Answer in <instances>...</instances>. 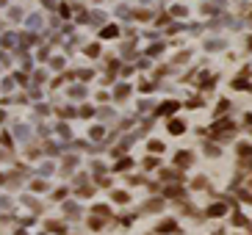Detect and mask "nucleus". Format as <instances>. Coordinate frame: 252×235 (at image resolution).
Wrapping results in <instances>:
<instances>
[{
	"mask_svg": "<svg viewBox=\"0 0 252 235\" xmlns=\"http://www.w3.org/2000/svg\"><path fill=\"white\" fill-rule=\"evenodd\" d=\"M169 130L172 133H183V122H169Z\"/></svg>",
	"mask_w": 252,
	"mask_h": 235,
	"instance_id": "1",
	"label": "nucleus"
},
{
	"mask_svg": "<svg viewBox=\"0 0 252 235\" xmlns=\"http://www.w3.org/2000/svg\"><path fill=\"white\" fill-rule=\"evenodd\" d=\"M189 161H191V155H189V152H180L178 155V163H189Z\"/></svg>",
	"mask_w": 252,
	"mask_h": 235,
	"instance_id": "2",
	"label": "nucleus"
},
{
	"mask_svg": "<svg viewBox=\"0 0 252 235\" xmlns=\"http://www.w3.org/2000/svg\"><path fill=\"white\" fill-rule=\"evenodd\" d=\"M224 213V207L222 205H216V207H211V216H222Z\"/></svg>",
	"mask_w": 252,
	"mask_h": 235,
	"instance_id": "3",
	"label": "nucleus"
},
{
	"mask_svg": "<svg viewBox=\"0 0 252 235\" xmlns=\"http://www.w3.org/2000/svg\"><path fill=\"white\" fill-rule=\"evenodd\" d=\"M117 36V28H105V39H114Z\"/></svg>",
	"mask_w": 252,
	"mask_h": 235,
	"instance_id": "4",
	"label": "nucleus"
}]
</instances>
